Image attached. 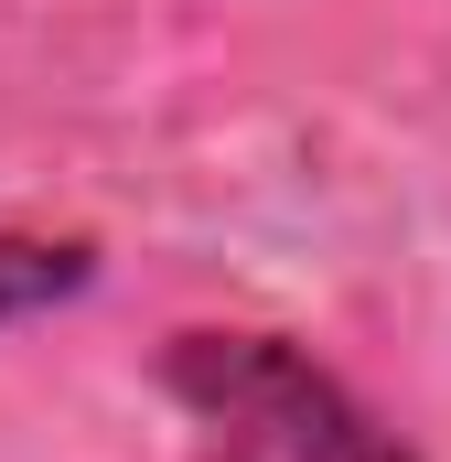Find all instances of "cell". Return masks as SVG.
Returning a JSON list of instances; mask_svg holds the SVG:
<instances>
[{"instance_id": "obj_1", "label": "cell", "mask_w": 451, "mask_h": 462, "mask_svg": "<svg viewBox=\"0 0 451 462\" xmlns=\"http://www.w3.org/2000/svg\"><path fill=\"white\" fill-rule=\"evenodd\" d=\"M161 387L194 409V430L216 441V462H409L398 430H376L344 398L334 365H312L280 334H172Z\"/></svg>"}, {"instance_id": "obj_2", "label": "cell", "mask_w": 451, "mask_h": 462, "mask_svg": "<svg viewBox=\"0 0 451 462\" xmlns=\"http://www.w3.org/2000/svg\"><path fill=\"white\" fill-rule=\"evenodd\" d=\"M87 280H97L87 236H0V334L32 323V312H54V301H76Z\"/></svg>"}]
</instances>
